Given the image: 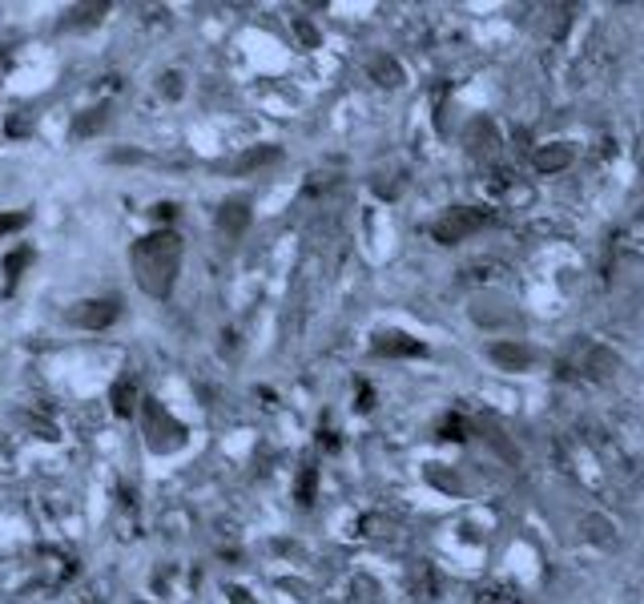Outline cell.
Listing matches in <instances>:
<instances>
[{
    "instance_id": "cell-1",
    "label": "cell",
    "mask_w": 644,
    "mask_h": 604,
    "mask_svg": "<svg viewBox=\"0 0 644 604\" xmlns=\"http://www.w3.org/2000/svg\"><path fill=\"white\" fill-rule=\"evenodd\" d=\"M133 274H137V286L149 294V298H166L174 290V278H178V262H182V242L178 234L161 230V234H149L141 242H133Z\"/></svg>"
},
{
    "instance_id": "cell-2",
    "label": "cell",
    "mask_w": 644,
    "mask_h": 604,
    "mask_svg": "<svg viewBox=\"0 0 644 604\" xmlns=\"http://www.w3.org/2000/svg\"><path fill=\"white\" fill-rule=\"evenodd\" d=\"M145 435H149V447L153 451H170V447H182V423L170 419V411H161V403L145 399Z\"/></svg>"
},
{
    "instance_id": "cell-3",
    "label": "cell",
    "mask_w": 644,
    "mask_h": 604,
    "mask_svg": "<svg viewBox=\"0 0 644 604\" xmlns=\"http://www.w3.org/2000/svg\"><path fill=\"white\" fill-rule=\"evenodd\" d=\"M121 315V302L117 298H89V302H77V307L69 311V323L81 327V331H105L113 327Z\"/></svg>"
},
{
    "instance_id": "cell-4",
    "label": "cell",
    "mask_w": 644,
    "mask_h": 604,
    "mask_svg": "<svg viewBox=\"0 0 644 604\" xmlns=\"http://www.w3.org/2000/svg\"><path fill=\"white\" fill-rule=\"evenodd\" d=\"M29 262H33V250H29V246H21V250H13V254L5 258V278H9V286L21 278V270H25Z\"/></svg>"
},
{
    "instance_id": "cell-5",
    "label": "cell",
    "mask_w": 644,
    "mask_h": 604,
    "mask_svg": "<svg viewBox=\"0 0 644 604\" xmlns=\"http://www.w3.org/2000/svg\"><path fill=\"white\" fill-rule=\"evenodd\" d=\"M133 399H137V391H133V383H125V379H121V383L113 387V411H117V415L125 419V415L133 411Z\"/></svg>"
},
{
    "instance_id": "cell-6",
    "label": "cell",
    "mask_w": 644,
    "mask_h": 604,
    "mask_svg": "<svg viewBox=\"0 0 644 604\" xmlns=\"http://www.w3.org/2000/svg\"><path fill=\"white\" fill-rule=\"evenodd\" d=\"M29 226V214H0V238H9Z\"/></svg>"
},
{
    "instance_id": "cell-7",
    "label": "cell",
    "mask_w": 644,
    "mask_h": 604,
    "mask_svg": "<svg viewBox=\"0 0 644 604\" xmlns=\"http://www.w3.org/2000/svg\"><path fill=\"white\" fill-rule=\"evenodd\" d=\"M246 226V206H226V214H222V230H242Z\"/></svg>"
},
{
    "instance_id": "cell-8",
    "label": "cell",
    "mask_w": 644,
    "mask_h": 604,
    "mask_svg": "<svg viewBox=\"0 0 644 604\" xmlns=\"http://www.w3.org/2000/svg\"><path fill=\"white\" fill-rule=\"evenodd\" d=\"M101 125H105V109H93L89 117H81V121H77V137H89V133H93V129H101Z\"/></svg>"
}]
</instances>
